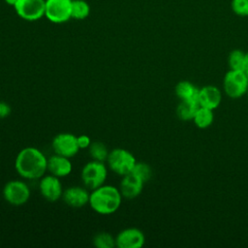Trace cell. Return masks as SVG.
Wrapping results in <instances>:
<instances>
[{"label": "cell", "mask_w": 248, "mask_h": 248, "mask_svg": "<svg viewBox=\"0 0 248 248\" xmlns=\"http://www.w3.org/2000/svg\"><path fill=\"white\" fill-rule=\"evenodd\" d=\"M244 73L248 76V51L245 52V64H244Z\"/></svg>", "instance_id": "27"}, {"label": "cell", "mask_w": 248, "mask_h": 248, "mask_svg": "<svg viewBox=\"0 0 248 248\" xmlns=\"http://www.w3.org/2000/svg\"><path fill=\"white\" fill-rule=\"evenodd\" d=\"M12 109L11 107L5 103V102H0V118H6L10 115Z\"/></svg>", "instance_id": "26"}, {"label": "cell", "mask_w": 248, "mask_h": 248, "mask_svg": "<svg viewBox=\"0 0 248 248\" xmlns=\"http://www.w3.org/2000/svg\"><path fill=\"white\" fill-rule=\"evenodd\" d=\"M246 95L248 96V88H247V92H246Z\"/></svg>", "instance_id": "29"}, {"label": "cell", "mask_w": 248, "mask_h": 248, "mask_svg": "<svg viewBox=\"0 0 248 248\" xmlns=\"http://www.w3.org/2000/svg\"><path fill=\"white\" fill-rule=\"evenodd\" d=\"M47 170L50 174L57 177L69 175L72 171V163L70 158L54 153V155H51L47 159Z\"/></svg>", "instance_id": "15"}, {"label": "cell", "mask_w": 248, "mask_h": 248, "mask_svg": "<svg viewBox=\"0 0 248 248\" xmlns=\"http://www.w3.org/2000/svg\"><path fill=\"white\" fill-rule=\"evenodd\" d=\"M78 144L79 146V149H85L88 148L91 144L90 138L86 135H80L78 137Z\"/></svg>", "instance_id": "25"}, {"label": "cell", "mask_w": 248, "mask_h": 248, "mask_svg": "<svg viewBox=\"0 0 248 248\" xmlns=\"http://www.w3.org/2000/svg\"><path fill=\"white\" fill-rule=\"evenodd\" d=\"M214 120V114L213 109L206 108L203 107H199L193 121L195 125L200 129H206L208 128Z\"/></svg>", "instance_id": "18"}, {"label": "cell", "mask_w": 248, "mask_h": 248, "mask_svg": "<svg viewBox=\"0 0 248 248\" xmlns=\"http://www.w3.org/2000/svg\"><path fill=\"white\" fill-rule=\"evenodd\" d=\"M4 1H5V3H6L7 5L12 6V7H14V5L17 2V0H4Z\"/></svg>", "instance_id": "28"}, {"label": "cell", "mask_w": 248, "mask_h": 248, "mask_svg": "<svg viewBox=\"0 0 248 248\" xmlns=\"http://www.w3.org/2000/svg\"><path fill=\"white\" fill-rule=\"evenodd\" d=\"M94 246L98 248H112L115 246V238L108 232H99L93 238Z\"/></svg>", "instance_id": "23"}, {"label": "cell", "mask_w": 248, "mask_h": 248, "mask_svg": "<svg viewBox=\"0 0 248 248\" xmlns=\"http://www.w3.org/2000/svg\"><path fill=\"white\" fill-rule=\"evenodd\" d=\"M199 90L200 88H198L195 84L187 80L179 81L174 88L175 95L177 96V98L180 99V101L191 100V101L198 102Z\"/></svg>", "instance_id": "16"}, {"label": "cell", "mask_w": 248, "mask_h": 248, "mask_svg": "<svg viewBox=\"0 0 248 248\" xmlns=\"http://www.w3.org/2000/svg\"><path fill=\"white\" fill-rule=\"evenodd\" d=\"M39 189L41 195L50 202H54L62 198L63 189L61 181L57 176L52 174L41 177Z\"/></svg>", "instance_id": "11"}, {"label": "cell", "mask_w": 248, "mask_h": 248, "mask_svg": "<svg viewBox=\"0 0 248 248\" xmlns=\"http://www.w3.org/2000/svg\"><path fill=\"white\" fill-rule=\"evenodd\" d=\"M144 242L143 232L137 228L122 230L115 237V246L118 248H140Z\"/></svg>", "instance_id": "10"}, {"label": "cell", "mask_w": 248, "mask_h": 248, "mask_svg": "<svg viewBox=\"0 0 248 248\" xmlns=\"http://www.w3.org/2000/svg\"><path fill=\"white\" fill-rule=\"evenodd\" d=\"M90 5L85 0H73L72 2V18L83 20L90 15Z\"/></svg>", "instance_id": "19"}, {"label": "cell", "mask_w": 248, "mask_h": 248, "mask_svg": "<svg viewBox=\"0 0 248 248\" xmlns=\"http://www.w3.org/2000/svg\"><path fill=\"white\" fill-rule=\"evenodd\" d=\"M131 172L137 175L139 178H140L144 183L150 180V178L152 177L151 167L143 162H136Z\"/></svg>", "instance_id": "22"}, {"label": "cell", "mask_w": 248, "mask_h": 248, "mask_svg": "<svg viewBox=\"0 0 248 248\" xmlns=\"http://www.w3.org/2000/svg\"><path fill=\"white\" fill-rule=\"evenodd\" d=\"M107 175L108 170L104 162L95 160L86 163L80 172L83 185L91 191L102 186L107 179Z\"/></svg>", "instance_id": "3"}, {"label": "cell", "mask_w": 248, "mask_h": 248, "mask_svg": "<svg viewBox=\"0 0 248 248\" xmlns=\"http://www.w3.org/2000/svg\"><path fill=\"white\" fill-rule=\"evenodd\" d=\"M88 148H89V154L93 160L99 161V162L107 161L108 151L107 149V146L103 142H100V141L92 142Z\"/></svg>", "instance_id": "21"}, {"label": "cell", "mask_w": 248, "mask_h": 248, "mask_svg": "<svg viewBox=\"0 0 248 248\" xmlns=\"http://www.w3.org/2000/svg\"><path fill=\"white\" fill-rule=\"evenodd\" d=\"M3 197L6 202L12 205H22L26 203L30 198V189L27 184L21 180H12L5 184Z\"/></svg>", "instance_id": "8"}, {"label": "cell", "mask_w": 248, "mask_h": 248, "mask_svg": "<svg viewBox=\"0 0 248 248\" xmlns=\"http://www.w3.org/2000/svg\"><path fill=\"white\" fill-rule=\"evenodd\" d=\"M15 169L23 178L38 179L47 170V158L36 147H24L16 157Z\"/></svg>", "instance_id": "1"}, {"label": "cell", "mask_w": 248, "mask_h": 248, "mask_svg": "<svg viewBox=\"0 0 248 248\" xmlns=\"http://www.w3.org/2000/svg\"><path fill=\"white\" fill-rule=\"evenodd\" d=\"M231 9L238 16H248V0H232Z\"/></svg>", "instance_id": "24"}, {"label": "cell", "mask_w": 248, "mask_h": 248, "mask_svg": "<svg viewBox=\"0 0 248 248\" xmlns=\"http://www.w3.org/2000/svg\"><path fill=\"white\" fill-rule=\"evenodd\" d=\"M144 182L134 173L130 172L123 176L120 181L119 191L126 199L137 198L142 191Z\"/></svg>", "instance_id": "14"}, {"label": "cell", "mask_w": 248, "mask_h": 248, "mask_svg": "<svg viewBox=\"0 0 248 248\" xmlns=\"http://www.w3.org/2000/svg\"><path fill=\"white\" fill-rule=\"evenodd\" d=\"M73 0H46L45 17L52 23L61 24L72 18Z\"/></svg>", "instance_id": "6"}, {"label": "cell", "mask_w": 248, "mask_h": 248, "mask_svg": "<svg viewBox=\"0 0 248 248\" xmlns=\"http://www.w3.org/2000/svg\"><path fill=\"white\" fill-rule=\"evenodd\" d=\"M51 146L55 154L67 158L74 157L79 150L78 137L71 133H60L56 135L52 140Z\"/></svg>", "instance_id": "9"}, {"label": "cell", "mask_w": 248, "mask_h": 248, "mask_svg": "<svg viewBox=\"0 0 248 248\" xmlns=\"http://www.w3.org/2000/svg\"><path fill=\"white\" fill-rule=\"evenodd\" d=\"M90 194L87 191V188L79 186H71L63 191L62 199L66 204L71 207L78 208L82 207L89 202Z\"/></svg>", "instance_id": "12"}, {"label": "cell", "mask_w": 248, "mask_h": 248, "mask_svg": "<svg viewBox=\"0 0 248 248\" xmlns=\"http://www.w3.org/2000/svg\"><path fill=\"white\" fill-rule=\"evenodd\" d=\"M228 64L230 70L243 71L245 64V52L240 49L232 50L228 57Z\"/></svg>", "instance_id": "20"}, {"label": "cell", "mask_w": 248, "mask_h": 248, "mask_svg": "<svg viewBox=\"0 0 248 248\" xmlns=\"http://www.w3.org/2000/svg\"><path fill=\"white\" fill-rule=\"evenodd\" d=\"M221 100V91L214 85H205L199 90L198 104L200 107L214 110L219 107Z\"/></svg>", "instance_id": "13"}, {"label": "cell", "mask_w": 248, "mask_h": 248, "mask_svg": "<svg viewBox=\"0 0 248 248\" xmlns=\"http://www.w3.org/2000/svg\"><path fill=\"white\" fill-rule=\"evenodd\" d=\"M107 162L113 172L124 176L132 171L137 161L130 151L124 148H114L108 152Z\"/></svg>", "instance_id": "4"}, {"label": "cell", "mask_w": 248, "mask_h": 248, "mask_svg": "<svg viewBox=\"0 0 248 248\" xmlns=\"http://www.w3.org/2000/svg\"><path fill=\"white\" fill-rule=\"evenodd\" d=\"M223 87L226 95L230 98H240L247 92L248 76L244 71L230 70L224 77Z\"/></svg>", "instance_id": "5"}, {"label": "cell", "mask_w": 248, "mask_h": 248, "mask_svg": "<svg viewBox=\"0 0 248 248\" xmlns=\"http://www.w3.org/2000/svg\"><path fill=\"white\" fill-rule=\"evenodd\" d=\"M122 195L118 188L111 185H102L90 193L89 205L102 215L112 214L120 207Z\"/></svg>", "instance_id": "2"}, {"label": "cell", "mask_w": 248, "mask_h": 248, "mask_svg": "<svg viewBox=\"0 0 248 248\" xmlns=\"http://www.w3.org/2000/svg\"><path fill=\"white\" fill-rule=\"evenodd\" d=\"M199 107L200 106L196 101L182 100L176 108V115L183 121L193 120Z\"/></svg>", "instance_id": "17"}, {"label": "cell", "mask_w": 248, "mask_h": 248, "mask_svg": "<svg viewBox=\"0 0 248 248\" xmlns=\"http://www.w3.org/2000/svg\"><path fill=\"white\" fill-rule=\"evenodd\" d=\"M13 8L23 20L37 21L45 16L46 0H17Z\"/></svg>", "instance_id": "7"}]
</instances>
